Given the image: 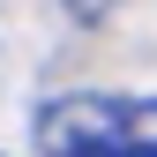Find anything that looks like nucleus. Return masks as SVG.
<instances>
[{
  "label": "nucleus",
  "instance_id": "nucleus-1",
  "mask_svg": "<svg viewBox=\"0 0 157 157\" xmlns=\"http://www.w3.org/2000/svg\"><path fill=\"white\" fill-rule=\"evenodd\" d=\"M45 157H157V97L120 90H75L37 112Z\"/></svg>",
  "mask_w": 157,
  "mask_h": 157
},
{
  "label": "nucleus",
  "instance_id": "nucleus-2",
  "mask_svg": "<svg viewBox=\"0 0 157 157\" xmlns=\"http://www.w3.org/2000/svg\"><path fill=\"white\" fill-rule=\"evenodd\" d=\"M60 8L75 15V23H105V15H112V8H120V0H60Z\"/></svg>",
  "mask_w": 157,
  "mask_h": 157
}]
</instances>
